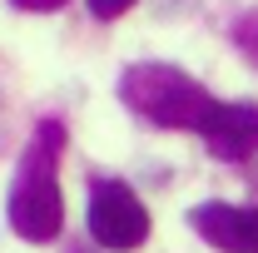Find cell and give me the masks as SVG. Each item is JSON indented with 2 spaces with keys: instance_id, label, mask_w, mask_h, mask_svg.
Returning <instances> with one entry per match:
<instances>
[{
  "instance_id": "7a4b0ae2",
  "label": "cell",
  "mask_w": 258,
  "mask_h": 253,
  "mask_svg": "<svg viewBox=\"0 0 258 253\" xmlns=\"http://www.w3.org/2000/svg\"><path fill=\"white\" fill-rule=\"evenodd\" d=\"M119 99H124L129 114H139L144 124H154V129H194L204 119V109L214 104L209 90L194 80L189 70L159 65V60L129 65L119 75Z\"/></svg>"
},
{
  "instance_id": "277c9868",
  "label": "cell",
  "mask_w": 258,
  "mask_h": 253,
  "mask_svg": "<svg viewBox=\"0 0 258 253\" xmlns=\"http://www.w3.org/2000/svg\"><path fill=\"white\" fill-rule=\"evenodd\" d=\"M194 129L204 134V144L219 159L258 154V104H219V99H214Z\"/></svg>"
},
{
  "instance_id": "5b68a950",
  "label": "cell",
  "mask_w": 258,
  "mask_h": 253,
  "mask_svg": "<svg viewBox=\"0 0 258 253\" xmlns=\"http://www.w3.org/2000/svg\"><path fill=\"white\" fill-rule=\"evenodd\" d=\"M189 228L224 253H258V209H243V204H199V209H189Z\"/></svg>"
},
{
  "instance_id": "52a82bcc",
  "label": "cell",
  "mask_w": 258,
  "mask_h": 253,
  "mask_svg": "<svg viewBox=\"0 0 258 253\" xmlns=\"http://www.w3.org/2000/svg\"><path fill=\"white\" fill-rule=\"evenodd\" d=\"M85 5L95 10L99 20H119V15H124V10L134 5V0H85Z\"/></svg>"
},
{
  "instance_id": "6da1fadb",
  "label": "cell",
  "mask_w": 258,
  "mask_h": 253,
  "mask_svg": "<svg viewBox=\"0 0 258 253\" xmlns=\"http://www.w3.org/2000/svg\"><path fill=\"white\" fill-rule=\"evenodd\" d=\"M64 144V129L55 119L35 129V139L20 154V169H15V184H10V199H5V214H10V228L30 243H50L64 223V199H60V179H55V154Z\"/></svg>"
},
{
  "instance_id": "ba28073f",
  "label": "cell",
  "mask_w": 258,
  "mask_h": 253,
  "mask_svg": "<svg viewBox=\"0 0 258 253\" xmlns=\"http://www.w3.org/2000/svg\"><path fill=\"white\" fill-rule=\"evenodd\" d=\"M10 5H20V10H30V15H50V10H60L64 0H10Z\"/></svg>"
},
{
  "instance_id": "3957f363",
  "label": "cell",
  "mask_w": 258,
  "mask_h": 253,
  "mask_svg": "<svg viewBox=\"0 0 258 253\" xmlns=\"http://www.w3.org/2000/svg\"><path fill=\"white\" fill-rule=\"evenodd\" d=\"M90 233L104 248H139L149 238V209L124 179H95L90 189Z\"/></svg>"
},
{
  "instance_id": "8992f818",
  "label": "cell",
  "mask_w": 258,
  "mask_h": 253,
  "mask_svg": "<svg viewBox=\"0 0 258 253\" xmlns=\"http://www.w3.org/2000/svg\"><path fill=\"white\" fill-rule=\"evenodd\" d=\"M233 45H238V55L258 70V10H248V15L233 20Z\"/></svg>"
}]
</instances>
